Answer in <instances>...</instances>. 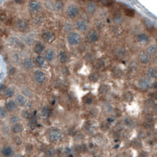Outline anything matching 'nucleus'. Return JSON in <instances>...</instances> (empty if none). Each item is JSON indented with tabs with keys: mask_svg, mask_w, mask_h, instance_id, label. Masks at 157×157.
Returning <instances> with one entry per match:
<instances>
[{
	"mask_svg": "<svg viewBox=\"0 0 157 157\" xmlns=\"http://www.w3.org/2000/svg\"><path fill=\"white\" fill-rule=\"evenodd\" d=\"M6 116V111L4 108L0 107V118H4Z\"/></svg>",
	"mask_w": 157,
	"mask_h": 157,
	"instance_id": "obj_36",
	"label": "nucleus"
},
{
	"mask_svg": "<svg viewBox=\"0 0 157 157\" xmlns=\"http://www.w3.org/2000/svg\"><path fill=\"white\" fill-rule=\"evenodd\" d=\"M23 131V126L22 124L20 123H16L14 124L13 127H12V132H14V133H21V132Z\"/></svg>",
	"mask_w": 157,
	"mask_h": 157,
	"instance_id": "obj_15",
	"label": "nucleus"
},
{
	"mask_svg": "<svg viewBox=\"0 0 157 157\" xmlns=\"http://www.w3.org/2000/svg\"><path fill=\"white\" fill-rule=\"evenodd\" d=\"M110 90V87L107 85V84H102V86H100L98 89V93L102 95H106L108 94V92Z\"/></svg>",
	"mask_w": 157,
	"mask_h": 157,
	"instance_id": "obj_13",
	"label": "nucleus"
},
{
	"mask_svg": "<svg viewBox=\"0 0 157 157\" xmlns=\"http://www.w3.org/2000/svg\"><path fill=\"white\" fill-rule=\"evenodd\" d=\"M81 41V36L76 32H71L67 36V42L71 45H77Z\"/></svg>",
	"mask_w": 157,
	"mask_h": 157,
	"instance_id": "obj_1",
	"label": "nucleus"
},
{
	"mask_svg": "<svg viewBox=\"0 0 157 157\" xmlns=\"http://www.w3.org/2000/svg\"><path fill=\"white\" fill-rule=\"evenodd\" d=\"M63 4L61 1H57L56 3V8L57 10H61L63 9Z\"/></svg>",
	"mask_w": 157,
	"mask_h": 157,
	"instance_id": "obj_35",
	"label": "nucleus"
},
{
	"mask_svg": "<svg viewBox=\"0 0 157 157\" xmlns=\"http://www.w3.org/2000/svg\"><path fill=\"white\" fill-rule=\"evenodd\" d=\"M35 63L38 67H43L44 64H45V58L41 56H37L35 59Z\"/></svg>",
	"mask_w": 157,
	"mask_h": 157,
	"instance_id": "obj_23",
	"label": "nucleus"
},
{
	"mask_svg": "<svg viewBox=\"0 0 157 157\" xmlns=\"http://www.w3.org/2000/svg\"><path fill=\"white\" fill-rule=\"evenodd\" d=\"M85 58H86V60H87L88 62H92L94 60V56L92 55L91 53H87L86 55V56H85Z\"/></svg>",
	"mask_w": 157,
	"mask_h": 157,
	"instance_id": "obj_37",
	"label": "nucleus"
},
{
	"mask_svg": "<svg viewBox=\"0 0 157 157\" xmlns=\"http://www.w3.org/2000/svg\"><path fill=\"white\" fill-rule=\"evenodd\" d=\"M45 50V45H44V44L41 42H37L36 44V45L34 47V51L37 54H41L42 52Z\"/></svg>",
	"mask_w": 157,
	"mask_h": 157,
	"instance_id": "obj_16",
	"label": "nucleus"
},
{
	"mask_svg": "<svg viewBox=\"0 0 157 157\" xmlns=\"http://www.w3.org/2000/svg\"><path fill=\"white\" fill-rule=\"evenodd\" d=\"M96 10V5H95V3L94 2H89L87 4V11L88 12V13H90V14H93L94 12Z\"/></svg>",
	"mask_w": 157,
	"mask_h": 157,
	"instance_id": "obj_22",
	"label": "nucleus"
},
{
	"mask_svg": "<svg viewBox=\"0 0 157 157\" xmlns=\"http://www.w3.org/2000/svg\"><path fill=\"white\" fill-rule=\"evenodd\" d=\"M99 38L98 33L95 30H91L87 35V40L89 42H95L97 41Z\"/></svg>",
	"mask_w": 157,
	"mask_h": 157,
	"instance_id": "obj_5",
	"label": "nucleus"
},
{
	"mask_svg": "<svg viewBox=\"0 0 157 157\" xmlns=\"http://www.w3.org/2000/svg\"><path fill=\"white\" fill-rule=\"evenodd\" d=\"M79 10L75 5H70L67 9V14L70 18H75L79 15Z\"/></svg>",
	"mask_w": 157,
	"mask_h": 157,
	"instance_id": "obj_3",
	"label": "nucleus"
},
{
	"mask_svg": "<svg viewBox=\"0 0 157 157\" xmlns=\"http://www.w3.org/2000/svg\"><path fill=\"white\" fill-rule=\"evenodd\" d=\"M14 2H17V3H22V2H23V0H14Z\"/></svg>",
	"mask_w": 157,
	"mask_h": 157,
	"instance_id": "obj_42",
	"label": "nucleus"
},
{
	"mask_svg": "<svg viewBox=\"0 0 157 157\" xmlns=\"http://www.w3.org/2000/svg\"><path fill=\"white\" fill-rule=\"evenodd\" d=\"M68 59H69V56H68L67 53L64 51H60L58 53V60L60 63H65L67 62Z\"/></svg>",
	"mask_w": 157,
	"mask_h": 157,
	"instance_id": "obj_10",
	"label": "nucleus"
},
{
	"mask_svg": "<svg viewBox=\"0 0 157 157\" xmlns=\"http://www.w3.org/2000/svg\"><path fill=\"white\" fill-rule=\"evenodd\" d=\"M156 52V46H151L148 49L147 52L148 54H150V55H153L155 52Z\"/></svg>",
	"mask_w": 157,
	"mask_h": 157,
	"instance_id": "obj_32",
	"label": "nucleus"
},
{
	"mask_svg": "<svg viewBox=\"0 0 157 157\" xmlns=\"http://www.w3.org/2000/svg\"><path fill=\"white\" fill-rule=\"evenodd\" d=\"M76 29L79 31H87V24L84 20H78L75 23Z\"/></svg>",
	"mask_w": 157,
	"mask_h": 157,
	"instance_id": "obj_7",
	"label": "nucleus"
},
{
	"mask_svg": "<svg viewBox=\"0 0 157 157\" xmlns=\"http://www.w3.org/2000/svg\"><path fill=\"white\" fill-rule=\"evenodd\" d=\"M90 1H92V0H90Z\"/></svg>",
	"mask_w": 157,
	"mask_h": 157,
	"instance_id": "obj_44",
	"label": "nucleus"
},
{
	"mask_svg": "<svg viewBox=\"0 0 157 157\" xmlns=\"http://www.w3.org/2000/svg\"><path fill=\"white\" fill-rule=\"evenodd\" d=\"M96 65H97L98 67H103L104 66V61H103V60H98V62H97V63H96Z\"/></svg>",
	"mask_w": 157,
	"mask_h": 157,
	"instance_id": "obj_40",
	"label": "nucleus"
},
{
	"mask_svg": "<svg viewBox=\"0 0 157 157\" xmlns=\"http://www.w3.org/2000/svg\"><path fill=\"white\" fill-rule=\"evenodd\" d=\"M124 98L126 99V101L127 102H131L132 99H133V95H132L130 92H127V93L125 94Z\"/></svg>",
	"mask_w": 157,
	"mask_h": 157,
	"instance_id": "obj_30",
	"label": "nucleus"
},
{
	"mask_svg": "<svg viewBox=\"0 0 157 157\" xmlns=\"http://www.w3.org/2000/svg\"><path fill=\"white\" fill-rule=\"evenodd\" d=\"M23 117L25 118H31V114H30V113L29 111L26 110V111L23 112Z\"/></svg>",
	"mask_w": 157,
	"mask_h": 157,
	"instance_id": "obj_39",
	"label": "nucleus"
},
{
	"mask_svg": "<svg viewBox=\"0 0 157 157\" xmlns=\"http://www.w3.org/2000/svg\"><path fill=\"white\" fill-rule=\"evenodd\" d=\"M14 94V89H12V88H7V89L5 90V91H4V95L6 96V97H12Z\"/></svg>",
	"mask_w": 157,
	"mask_h": 157,
	"instance_id": "obj_26",
	"label": "nucleus"
},
{
	"mask_svg": "<svg viewBox=\"0 0 157 157\" xmlns=\"http://www.w3.org/2000/svg\"><path fill=\"white\" fill-rule=\"evenodd\" d=\"M19 121V118L18 117H12V118H10V122L11 123H13V124H16V123H18V122Z\"/></svg>",
	"mask_w": 157,
	"mask_h": 157,
	"instance_id": "obj_38",
	"label": "nucleus"
},
{
	"mask_svg": "<svg viewBox=\"0 0 157 157\" xmlns=\"http://www.w3.org/2000/svg\"><path fill=\"white\" fill-rule=\"evenodd\" d=\"M14 72H15V68L14 67H11L10 69V71H9L10 75H14Z\"/></svg>",
	"mask_w": 157,
	"mask_h": 157,
	"instance_id": "obj_41",
	"label": "nucleus"
},
{
	"mask_svg": "<svg viewBox=\"0 0 157 157\" xmlns=\"http://www.w3.org/2000/svg\"><path fill=\"white\" fill-rule=\"evenodd\" d=\"M2 153L5 156H10L13 154V150L10 147H5L2 151Z\"/></svg>",
	"mask_w": 157,
	"mask_h": 157,
	"instance_id": "obj_25",
	"label": "nucleus"
},
{
	"mask_svg": "<svg viewBox=\"0 0 157 157\" xmlns=\"http://www.w3.org/2000/svg\"><path fill=\"white\" fill-rule=\"evenodd\" d=\"M17 28L18 30L19 31H25L27 28H28V23L26 21H25V20H22V19H19L18 21L17 22Z\"/></svg>",
	"mask_w": 157,
	"mask_h": 157,
	"instance_id": "obj_9",
	"label": "nucleus"
},
{
	"mask_svg": "<svg viewBox=\"0 0 157 157\" xmlns=\"http://www.w3.org/2000/svg\"><path fill=\"white\" fill-rule=\"evenodd\" d=\"M55 152L52 149H48L45 152V156L46 157H54Z\"/></svg>",
	"mask_w": 157,
	"mask_h": 157,
	"instance_id": "obj_34",
	"label": "nucleus"
},
{
	"mask_svg": "<svg viewBox=\"0 0 157 157\" xmlns=\"http://www.w3.org/2000/svg\"><path fill=\"white\" fill-rule=\"evenodd\" d=\"M125 13H126V14L128 16V17H133L135 14L134 10L132 9H126L125 10Z\"/></svg>",
	"mask_w": 157,
	"mask_h": 157,
	"instance_id": "obj_31",
	"label": "nucleus"
},
{
	"mask_svg": "<svg viewBox=\"0 0 157 157\" xmlns=\"http://www.w3.org/2000/svg\"><path fill=\"white\" fill-rule=\"evenodd\" d=\"M29 8L31 12H37L40 9H41V4H40L38 2L32 1L29 4Z\"/></svg>",
	"mask_w": 157,
	"mask_h": 157,
	"instance_id": "obj_11",
	"label": "nucleus"
},
{
	"mask_svg": "<svg viewBox=\"0 0 157 157\" xmlns=\"http://www.w3.org/2000/svg\"><path fill=\"white\" fill-rule=\"evenodd\" d=\"M62 138L61 132L58 129H52L49 133V139L52 142H57Z\"/></svg>",
	"mask_w": 157,
	"mask_h": 157,
	"instance_id": "obj_2",
	"label": "nucleus"
},
{
	"mask_svg": "<svg viewBox=\"0 0 157 157\" xmlns=\"http://www.w3.org/2000/svg\"><path fill=\"white\" fill-rule=\"evenodd\" d=\"M148 75L151 78H156L157 76V71L153 68H150L148 71Z\"/></svg>",
	"mask_w": 157,
	"mask_h": 157,
	"instance_id": "obj_29",
	"label": "nucleus"
},
{
	"mask_svg": "<svg viewBox=\"0 0 157 157\" xmlns=\"http://www.w3.org/2000/svg\"><path fill=\"white\" fill-rule=\"evenodd\" d=\"M139 60L140 62L141 63H148V62L150 61V57H149V55L148 54V52H140V55H139Z\"/></svg>",
	"mask_w": 157,
	"mask_h": 157,
	"instance_id": "obj_8",
	"label": "nucleus"
},
{
	"mask_svg": "<svg viewBox=\"0 0 157 157\" xmlns=\"http://www.w3.org/2000/svg\"><path fill=\"white\" fill-rule=\"evenodd\" d=\"M16 108V102L14 101V100H10L8 101L6 103V109L10 111H13L15 110Z\"/></svg>",
	"mask_w": 157,
	"mask_h": 157,
	"instance_id": "obj_24",
	"label": "nucleus"
},
{
	"mask_svg": "<svg viewBox=\"0 0 157 157\" xmlns=\"http://www.w3.org/2000/svg\"><path fill=\"white\" fill-rule=\"evenodd\" d=\"M10 42L11 45H14L15 47H20V48L23 47V43L21 41H19V40L18 38H16V37H12L10 39Z\"/></svg>",
	"mask_w": 157,
	"mask_h": 157,
	"instance_id": "obj_17",
	"label": "nucleus"
},
{
	"mask_svg": "<svg viewBox=\"0 0 157 157\" xmlns=\"http://www.w3.org/2000/svg\"><path fill=\"white\" fill-rule=\"evenodd\" d=\"M139 86L143 90H147L148 87H149V82L148 81L145 79H142L141 80H140L139 82Z\"/></svg>",
	"mask_w": 157,
	"mask_h": 157,
	"instance_id": "obj_19",
	"label": "nucleus"
},
{
	"mask_svg": "<svg viewBox=\"0 0 157 157\" xmlns=\"http://www.w3.org/2000/svg\"><path fill=\"white\" fill-rule=\"evenodd\" d=\"M98 78H99V76L97 73H95V72H94V73H92L89 75V79L91 80V82H93V83H95V82H97L98 80Z\"/></svg>",
	"mask_w": 157,
	"mask_h": 157,
	"instance_id": "obj_28",
	"label": "nucleus"
},
{
	"mask_svg": "<svg viewBox=\"0 0 157 157\" xmlns=\"http://www.w3.org/2000/svg\"><path fill=\"white\" fill-rule=\"evenodd\" d=\"M34 79L35 81L39 84H42L46 81V75L45 74V72H43L41 71H37L34 72Z\"/></svg>",
	"mask_w": 157,
	"mask_h": 157,
	"instance_id": "obj_4",
	"label": "nucleus"
},
{
	"mask_svg": "<svg viewBox=\"0 0 157 157\" xmlns=\"http://www.w3.org/2000/svg\"><path fill=\"white\" fill-rule=\"evenodd\" d=\"M136 39H137V41L139 42H141V43H147L148 41V37L144 33L138 34L137 37H136Z\"/></svg>",
	"mask_w": 157,
	"mask_h": 157,
	"instance_id": "obj_20",
	"label": "nucleus"
},
{
	"mask_svg": "<svg viewBox=\"0 0 157 157\" xmlns=\"http://www.w3.org/2000/svg\"><path fill=\"white\" fill-rule=\"evenodd\" d=\"M17 102H18V104L19 105V106H24L26 103V98L24 95L22 94H18L17 96Z\"/></svg>",
	"mask_w": 157,
	"mask_h": 157,
	"instance_id": "obj_18",
	"label": "nucleus"
},
{
	"mask_svg": "<svg viewBox=\"0 0 157 157\" xmlns=\"http://www.w3.org/2000/svg\"><path fill=\"white\" fill-rule=\"evenodd\" d=\"M50 113H51L50 108H49V106H44V107L41 109V116L45 117V118H48V117H49Z\"/></svg>",
	"mask_w": 157,
	"mask_h": 157,
	"instance_id": "obj_21",
	"label": "nucleus"
},
{
	"mask_svg": "<svg viewBox=\"0 0 157 157\" xmlns=\"http://www.w3.org/2000/svg\"><path fill=\"white\" fill-rule=\"evenodd\" d=\"M23 65L25 67V68L28 70L32 69L34 67V63L33 61V60H31L30 58H26L23 62Z\"/></svg>",
	"mask_w": 157,
	"mask_h": 157,
	"instance_id": "obj_14",
	"label": "nucleus"
},
{
	"mask_svg": "<svg viewBox=\"0 0 157 157\" xmlns=\"http://www.w3.org/2000/svg\"><path fill=\"white\" fill-rule=\"evenodd\" d=\"M45 59L48 61H52L55 59V52L52 49H48L45 53Z\"/></svg>",
	"mask_w": 157,
	"mask_h": 157,
	"instance_id": "obj_12",
	"label": "nucleus"
},
{
	"mask_svg": "<svg viewBox=\"0 0 157 157\" xmlns=\"http://www.w3.org/2000/svg\"><path fill=\"white\" fill-rule=\"evenodd\" d=\"M99 2L105 6H110L114 2V0H99Z\"/></svg>",
	"mask_w": 157,
	"mask_h": 157,
	"instance_id": "obj_33",
	"label": "nucleus"
},
{
	"mask_svg": "<svg viewBox=\"0 0 157 157\" xmlns=\"http://www.w3.org/2000/svg\"><path fill=\"white\" fill-rule=\"evenodd\" d=\"M42 37H43V39L45 40V41L49 42V43L52 42L55 40V38H56L55 34L52 33V32H51V31L45 32V33L42 34Z\"/></svg>",
	"mask_w": 157,
	"mask_h": 157,
	"instance_id": "obj_6",
	"label": "nucleus"
},
{
	"mask_svg": "<svg viewBox=\"0 0 157 157\" xmlns=\"http://www.w3.org/2000/svg\"><path fill=\"white\" fill-rule=\"evenodd\" d=\"M0 156H1V152H0Z\"/></svg>",
	"mask_w": 157,
	"mask_h": 157,
	"instance_id": "obj_43",
	"label": "nucleus"
},
{
	"mask_svg": "<svg viewBox=\"0 0 157 157\" xmlns=\"http://www.w3.org/2000/svg\"><path fill=\"white\" fill-rule=\"evenodd\" d=\"M83 102L85 104L90 105L92 103V102H93V98H92V96H91V95H86L85 97L83 98Z\"/></svg>",
	"mask_w": 157,
	"mask_h": 157,
	"instance_id": "obj_27",
	"label": "nucleus"
}]
</instances>
